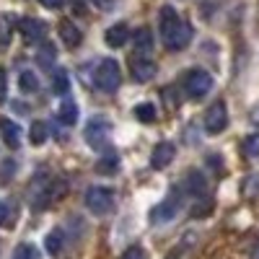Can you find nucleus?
<instances>
[{
  "label": "nucleus",
  "instance_id": "obj_5",
  "mask_svg": "<svg viewBox=\"0 0 259 259\" xmlns=\"http://www.w3.org/2000/svg\"><path fill=\"white\" fill-rule=\"evenodd\" d=\"M226 127H228V109H226V101L210 104L207 112H205V130H207V135H221Z\"/></svg>",
  "mask_w": 259,
  "mask_h": 259
},
{
  "label": "nucleus",
  "instance_id": "obj_31",
  "mask_svg": "<svg viewBox=\"0 0 259 259\" xmlns=\"http://www.w3.org/2000/svg\"><path fill=\"white\" fill-rule=\"evenodd\" d=\"M91 3H94L96 8H101V11H109V8H112V3H114V0H91Z\"/></svg>",
  "mask_w": 259,
  "mask_h": 259
},
{
  "label": "nucleus",
  "instance_id": "obj_21",
  "mask_svg": "<svg viewBox=\"0 0 259 259\" xmlns=\"http://www.w3.org/2000/svg\"><path fill=\"white\" fill-rule=\"evenodd\" d=\"M13 259H41V254L34 244H21V246H16Z\"/></svg>",
  "mask_w": 259,
  "mask_h": 259
},
{
  "label": "nucleus",
  "instance_id": "obj_13",
  "mask_svg": "<svg viewBox=\"0 0 259 259\" xmlns=\"http://www.w3.org/2000/svg\"><path fill=\"white\" fill-rule=\"evenodd\" d=\"M184 189H187L189 194H194V197H202L205 189H207V182H205V177H202V171H189L187 179H184Z\"/></svg>",
  "mask_w": 259,
  "mask_h": 259
},
{
  "label": "nucleus",
  "instance_id": "obj_17",
  "mask_svg": "<svg viewBox=\"0 0 259 259\" xmlns=\"http://www.w3.org/2000/svg\"><path fill=\"white\" fill-rule=\"evenodd\" d=\"M57 117H60L62 124H75V122H78V106H75L73 101H65V104L60 106Z\"/></svg>",
  "mask_w": 259,
  "mask_h": 259
},
{
  "label": "nucleus",
  "instance_id": "obj_6",
  "mask_svg": "<svg viewBox=\"0 0 259 259\" xmlns=\"http://www.w3.org/2000/svg\"><path fill=\"white\" fill-rule=\"evenodd\" d=\"M192 26L187 24V21H182L179 18V24L174 26V29H171L168 34H163L161 39H163V45L171 50V52H182L184 47H189V41H192Z\"/></svg>",
  "mask_w": 259,
  "mask_h": 259
},
{
  "label": "nucleus",
  "instance_id": "obj_18",
  "mask_svg": "<svg viewBox=\"0 0 259 259\" xmlns=\"http://www.w3.org/2000/svg\"><path fill=\"white\" fill-rule=\"evenodd\" d=\"M135 47H138V52H150L153 50V34H150V29H140L138 34H135Z\"/></svg>",
  "mask_w": 259,
  "mask_h": 259
},
{
  "label": "nucleus",
  "instance_id": "obj_24",
  "mask_svg": "<svg viewBox=\"0 0 259 259\" xmlns=\"http://www.w3.org/2000/svg\"><path fill=\"white\" fill-rule=\"evenodd\" d=\"M135 117H138L140 122H153V119H156V106L148 104V101H145V104H138V106H135Z\"/></svg>",
  "mask_w": 259,
  "mask_h": 259
},
{
  "label": "nucleus",
  "instance_id": "obj_12",
  "mask_svg": "<svg viewBox=\"0 0 259 259\" xmlns=\"http://www.w3.org/2000/svg\"><path fill=\"white\" fill-rule=\"evenodd\" d=\"M106 45L109 47H122V45H127V39H130V26L127 24H114L112 29H106Z\"/></svg>",
  "mask_w": 259,
  "mask_h": 259
},
{
  "label": "nucleus",
  "instance_id": "obj_20",
  "mask_svg": "<svg viewBox=\"0 0 259 259\" xmlns=\"http://www.w3.org/2000/svg\"><path fill=\"white\" fill-rule=\"evenodd\" d=\"M52 91L60 94V96H65L70 91V80H68V73H65V70H57L52 75Z\"/></svg>",
  "mask_w": 259,
  "mask_h": 259
},
{
  "label": "nucleus",
  "instance_id": "obj_10",
  "mask_svg": "<svg viewBox=\"0 0 259 259\" xmlns=\"http://www.w3.org/2000/svg\"><path fill=\"white\" fill-rule=\"evenodd\" d=\"M0 138H3V143L8 148H18L21 145V127L13 119L3 117V119H0Z\"/></svg>",
  "mask_w": 259,
  "mask_h": 259
},
{
  "label": "nucleus",
  "instance_id": "obj_8",
  "mask_svg": "<svg viewBox=\"0 0 259 259\" xmlns=\"http://www.w3.org/2000/svg\"><path fill=\"white\" fill-rule=\"evenodd\" d=\"M18 31L24 34V39L29 41V45H34V41H41L47 34V26H45V21H39V18H24L18 24Z\"/></svg>",
  "mask_w": 259,
  "mask_h": 259
},
{
  "label": "nucleus",
  "instance_id": "obj_25",
  "mask_svg": "<svg viewBox=\"0 0 259 259\" xmlns=\"http://www.w3.org/2000/svg\"><path fill=\"white\" fill-rule=\"evenodd\" d=\"M244 156L259 158V133H254V135H249V138L244 140Z\"/></svg>",
  "mask_w": 259,
  "mask_h": 259
},
{
  "label": "nucleus",
  "instance_id": "obj_11",
  "mask_svg": "<svg viewBox=\"0 0 259 259\" xmlns=\"http://www.w3.org/2000/svg\"><path fill=\"white\" fill-rule=\"evenodd\" d=\"M60 39H62V45H68V47H78L83 34H80L78 24H73V21L65 18V21H60Z\"/></svg>",
  "mask_w": 259,
  "mask_h": 259
},
{
  "label": "nucleus",
  "instance_id": "obj_27",
  "mask_svg": "<svg viewBox=\"0 0 259 259\" xmlns=\"http://www.w3.org/2000/svg\"><path fill=\"white\" fill-rule=\"evenodd\" d=\"M119 259H145V251L140 249V246H130V249H124L122 251V256Z\"/></svg>",
  "mask_w": 259,
  "mask_h": 259
},
{
  "label": "nucleus",
  "instance_id": "obj_7",
  "mask_svg": "<svg viewBox=\"0 0 259 259\" xmlns=\"http://www.w3.org/2000/svg\"><path fill=\"white\" fill-rule=\"evenodd\" d=\"M177 212H179V200L171 194V197H166L161 205L153 207V212H150V223H168V221L177 218Z\"/></svg>",
  "mask_w": 259,
  "mask_h": 259
},
{
  "label": "nucleus",
  "instance_id": "obj_32",
  "mask_svg": "<svg viewBox=\"0 0 259 259\" xmlns=\"http://www.w3.org/2000/svg\"><path fill=\"white\" fill-rule=\"evenodd\" d=\"M254 259H259V244H256V249H254Z\"/></svg>",
  "mask_w": 259,
  "mask_h": 259
},
{
  "label": "nucleus",
  "instance_id": "obj_26",
  "mask_svg": "<svg viewBox=\"0 0 259 259\" xmlns=\"http://www.w3.org/2000/svg\"><path fill=\"white\" fill-rule=\"evenodd\" d=\"M36 57H39V62H41V68H52V62H55V52H52V47H50V45L41 47V52H39Z\"/></svg>",
  "mask_w": 259,
  "mask_h": 259
},
{
  "label": "nucleus",
  "instance_id": "obj_15",
  "mask_svg": "<svg viewBox=\"0 0 259 259\" xmlns=\"http://www.w3.org/2000/svg\"><path fill=\"white\" fill-rule=\"evenodd\" d=\"M158 21H161L158 26H161V36H163V34H168L171 29L179 24V16H177V11L171 8V6H163L161 13H158Z\"/></svg>",
  "mask_w": 259,
  "mask_h": 259
},
{
  "label": "nucleus",
  "instance_id": "obj_9",
  "mask_svg": "<svg viewBox=\"0 0 259 259\" xmlns=\"http://www.w3.org/2000/svg\"><path fill=\"white\" fill-rule=\"evenodd\" d=\"M174 156H177L174 143H158L153 148V153H150V166L153 168H166L171 161H174Z\"/></svg>",
  "mask_w": 259,
  "mask_h": 259
},
{
  "label": "nucleus",
  "instance_id": "obj_16",
  "mask_svg": "<svg viewBox=\"0 0 259 259\" xmlns=\"http://www.w3.org/2000/svg\"><path fill=\"white\" fill-rule=\"evenodd\" d=\"M117 168H119V158L114 153H106V156H101L96 161V171H99V174H104V177H112Z\"/></svg>",
  "mask_w": 259,
  "mask_h": 259
},
{
  "label": "nucleus",
  "instance_id": "obj_2",
  "mask_svg": "<svg viewBox=\"0 0 259 259\" xmlns=\"http://www.w3.org/2000/svg\"><path fill=\"white\" fill-rule=\"evenodd\" d=\"M109 135H112V122L106 117H91L85 124V143L96 150L109 145Z\"/></svg>",
  "mask_w": 259,
  "mask_h": 259
},
{
  "label": "nucleus",
  "instance_id": "obj_28",
  "mask_svg": "<svg viewBox=\"0 0 259 259\" xmlns=\"http://www.w3.org/2000/svg\"><path fill=\"white\" fill-rule=\"evenodd\" d=\"M6 94H8V80H6V70L0 68V104L6 101Z\"/></svg>",
  "mask_w": 259,
  "mask_h": 259
},
{
  "label": "nucleus",
  "instance_id": "obj_23",
  "mask_svg": "<svg viewBox=\"0 0 259 259\" xmlns=\"http://www.w3.org/2000/svg\"><path fill=\"white\" fill-rule=\"evenodd\" d=\"M21 91H24V94H34L36 89H39V80H36V75L31 73V70H24V73H21Z\"/></svg>",
  "mask_w": 259,
  "mask_h": 259
},
{
  "label": "nucleus",
  "instance_id": "obj_3",
  "mask_svg": "<svg viewBox=\"0 0 259 259\" xmlns=\"http://www.w3.org/2000/svg\"><path fill=\"white\" fill-rule=\"evenodd\" d=\"M85 207L94 215H106L114 207V192L109 187H91L85 192Z\"/></svg>",
  "mask_w": 259,
  "mask_h": 259
},
{
  "label": "nucleus",
  "instance_id": "obj_22",
  "mask_svg": "<svg viewBox=\"0 0 259 259\" xmlns=\"http://www.w3.org/2000/svg\"><path fill=\"white\" fill-rule=\"evenodd\" d=\"M29 140H31L34 145L45 143V140H47V124H45V122H34L31 130H29Z\"/></svg>",
  "mask_w": 259,
  "mask_h": 259
},
{
  "label": "nucleus",
  "instance_id": "obj_30",
  "mask_svg": "<svg viewBox=\"0 0 259 259\" xmlns=\"http://www.w3.org/2000/svg\"><path fill=\"white\" fill-rule=\"evenodd\" d=\"M8 215H11L8 205H6V202H0V226H6V223H8Z\"/></svg>",
  "mask_w": 259,
  "mask_h": 259
},
{
  "label": "nucleus",
  "instance_id": "obj_1",
  "mask_svg": "<svg viewBox=\"0 0 259 259\" xmlns=\"http://www.w3.org/2000/svg\"><path fill=\"white\" fill-rule=\"evenodd\" d=\"M94 83L96 89H101L104 94H114L122 83V70H119V62L106 57L96 65V73H94Z\"/></svg>",
  "mask_w": 259,
  "mask_h": 259
},
{
  "label": "nucleus",
  "instance_id": "obj_29",
  "mask_svg": "<svg viewBox=\"0 0 259 259\" xmlns=\"http://www.w3.org/2000/svg\"><path fill=\"white\" fill-rule=\"evenodd\" d=\"M45 8H50V11H57V8H62L65 6V0H39Z\"/></svg>",
  "mask_w": 259,
  "mask_h": 259
},
{
  "label": "nucleus",
  "instance_id": "obj_14",
  "mask_svg": "<svg viewBox=\"0 0 259 259\" xmlns=\"http://www.w3.org/2000/svg\"><path fill=\"white\" fill-rule=\"evenodd\" d=\"M153 75H156V65L150 62V60H143V57H140V60L133 62V78H135V80L145 83V80H150Z\"/></svg>",
  "mask_w": 259,
  "mask_h": 259
},
{
  "label": "nucleus",
  "instance_id": "obj_19",
  "mask_svg": "<svg viewBox=\"0 0 259 259\" xmlns=\"http://www.w3.org/2000/svg\"><path fill=\"white\" fill-rule=\"evenodd\" d=\"M45 246H47V251H50L52 256H57V254L62 251V246H65V236H62V231H52V233L47 236Z\"/></svg>",
  "mask_w": 259,
  "mask_h": 259
},
{
  "label": "nucleus",
  "instance_id": "obj_4",
  "mask_svg": "<svg viewBox=\"0 0 259 259\" xmlns=\"http://www.w3.org/2000/svg\"><path fill=\"white\" fill-rule=\"evenodd\" d=\"M210 89H212V75L207 70H200L197 68V70H189L184 75V91H187V96L202 99V96L210 94Z\"/></svg>",
  "mask_w": 259,
  "mask_h": 259
}]
</instances>
